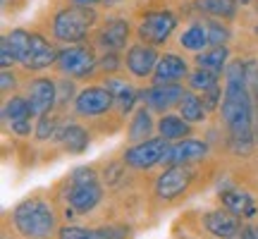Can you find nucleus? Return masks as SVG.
Instances as JSON below:
<instances>
[{"mask_svg":"<svg viewBox=\"0 0 258 239\" xmlns=\"http://www.w3.org/2000/svg\"><path fill=\"white\" fill-rule=\"evenodd\" d=\"M222 119L230 132V146L234 153H249L253 146V98L249 89L246 65L232 63L227 67V82L222 96Z\"/></svg>","mask_w":258,"mask_h":239,"instance_id":"f257e3e1","label":"nucleus"},{"mask_svg":"<svg viewBox=\"0 0 258 239\" xmlns=\"http://www.w3.org/2000/svg\"><path fill=\"white\" fill-rule=\"evenodd\" d=\"M5 38L10 41L15 60L22 63L24 67H29V70H43V67H48L50 63L57 60V53L53 50V46L38 34H29L24 29H15Z\"/></svg>","mask_w":258,"mask_h":239,"instance_id":"f03ea898","label":"nucleus"},{"mask_svg":"<svg viewBox=\"0 0 258 239\" xmlns=\"http://www.w3.org/2000/svg\"><path fill=\"white\" fill-rule=\"evenodd\" d=\"M15 227L29 239H46L55 230V215L46 201L31 199L15 208Z\"/></svg>","mask_w":258,"mask_h":239,"instance_id":"7ed1b4c3","label":"nucleus"},{"mask_svg":"<svg viewBox=\"0 0 258 239\" xmlns=\"http://www.w3.org/2000/svg\"><path fill=\"white\" fill-rule=\"evenodd\" d=\"M96 22V12L82 5H74V8H64L57 12L55 17V36L60 41L67 43H79L86 38L89 29Z\"/></svg>","mask_w":258,"mask_h":239,"instance_id":"20e7f679","label":"nucleus"},{"mask_svg":"<svg viewBox=\"0 0 258 239\" xmlns=\"http://www.w3.org/2000/svg\"><path fill=\"white\" fill-rule=\"evenodd\" d=\"M101 201V184L89 167H79L72 177V192H70V206L77 213L93 211Z\"/></svg>","mask_w":258,"mask_h":239,"instance_id":"39448f33","label":"nucleus"},{"mask_svg":"<svg viewBox=\"0 0 258 239\" xmlns=\"http://www.w3.org/2000/svg\"><path fill=\"white\" fill-rule=\"evenodd\" d=\"M167 141L163 137L160 139H148V141H141L137 146H132L124 151V163L129 167H137V170H146V167L160 163L167 153Z\"/></svg>","mask_w":258,"mask_h":239,"instance_id":"423d86ee","label":"nucleus"},{"mask_svg":"<svg viewBox=\"0 0 258 239\" xmlns=\"http://www.w3.org/2000/svg\"><path fill=\"white\" fill-rule=\"evenodd\" d=\"M177 27V17L172 12H148L141 27H139V36L148 41V43H165L167 36L175 31Z\"/></svg>","mask_w":258,"mask_h":239,"instance_id":"0eeeda50","label":"nucleus"},{"mask_svg":"<svg viewBox=\"0 0 258 239\" xmlns=\"http://www.w3.org/2000/svg\"><path fill=\"white\" fill-rule=\"evenodd\" d=\"M57 65L64 74H72V77H89L96 67V60H93V53L84 46H74L67 48L57 55Z\"/></svg>","mask_w":258,"mask_h":239,"instance_id":"6e6552de","label":"nucleus"},{"mask_svg":"<svg viewBox=\"0 0 258 239\" xmlns=\"http://www.w3.org/2000/svg\"><path fill=\"white\" fill-rule=\"evenodd\" d=\"M112 105V96L108 89H101V86H89L84 89L77 101H74V108L79 115L84 117H96V115H103Z\"/></svg>","mask_w":258,"mask_h":239,"instance_id":"1a4fd4ad","label":"nucleus"},{"mask_svg":"<svg viewBox=\"0 0 258 239\" xmlns=\"http://www.w3.org/2000/svg\"><path fill=\"white\" fill-rule=\"evenodd\" d=\"M189 182H191V170H186L184 165H172L158 177L156 192L160 199H175V196L186 192Z\"/></svg>","mask_w":258,"mask_h":239,"instance_id":"9d476101","label":"nucleus"},{"mask_svg":"<svg viewBox=\"0 0 258 239\" xmlns=\"http://www.w3.org/2000/svg\"><path fill=\"white\" fill-rule=\"evenodd\" d=\"M139 98L146 103L148 108H153V110H167V108H172L175 103H182L184 91H182L177 84H158L153 89L141 91Z\"/></svg>","mask_w":258,"mask_h":239,"instance_id":"9b49d317","label":"nucleus"},{"mask_svg":"<svg viewBox=\"0 0 258 239\" xmlns=\"http://www.w3.org/2000/svg\"><path fill=\"white\" fill-rule=\"evenodd\" d=\"M203 227L220 239H234L241 232L237 215L230 211H211L203 215Z\"/></svg>","mask_w":258,"mask_h":239,"instance_id":"f8f14e48","label":"nucleus"},{"mask_svg":"<svg viewBox=\"0 0 258 239\" xmlns=\"http://www.w3.org/2000/svg\"><path fill=\"white\" fill-rule=\"evenodd\" d=\"M206 153H208L206 144L194 141V139H184V141H177V144L167 148L163 163H167V165H186V163H194V160H201Z\"/></svg>","mask_w":258,"mask_h":239,"instance_id":"ddd939ff","label":"nucleus"},{"mask_svg":"<svg viewBox=\"0 0 258 239\" xmlns=\"http://www.w3.org/2000/svg\"><path fill=\"white\" fill-rule=\"evenodd\" d=\"M31 105H29V98H12L5 105V119H8L10 129L19 134V137H27L31 134Z\"/></svg>","mask_w":258,"mask_h":239,"instance_id":"4468645a","label":"nucleus"},{"mask_svg":"<svg viewBox=\"0 0 258 239\" xmlns=\"http://www.w3.org/2000/svg\"><path fill=\"white\" fill-rule=\"evenodd\" d=\"M55 103V84L48 79H34L29 84V105L38 117H46V112Z\"/></svg>","mask_w":258,"mask_h":239,"instance_id":"2eb2a0df","label":"nucleus"},{"mask_svg":"<svg viewBox=\"0 0 258 239\" xmlns=\"http://www.w3.org/2000/svg\"><path fill=\"white\" fill-rule=\"evenodd\" d=\"M127 67L132 74L146 77L153 67H158V53L151 46H134L127 53Z\"/></svg>","mask_w":258,"mask_h":239,"instance_id":"dca6fc26","label":"nucleus"},{"mask_svg":"<svg viewBox=\"0 0 258 239\" xmlns=\"http://www.w3.org/2000/svg\"><path fill=\"white\" fill-rule=\"evenodd\" d=\"M186 74V63L179 55H163L158 60L156 67V84H177L179 79H184Z\"/></svg>","mask_w":258,"mask_h":239,"instance_id":"f3484780","label":"nucleus"},{"mask_svg":"<svg viewBox=\"0 0 258 239\" xmlns=\"http://www.w3.org/2000/svg\"><path fill=\"white\" fill-rule=\"evenodd\" d=\"M220 199L234 215H241V218L256 215V201L241 189H225V192H220Z\"/></svg>","mask_w":258,"mask_h":239,"instance_id":"a211bd4d","label":"nucleus"},{"mask_svg":"<svg viewBox=\"0 0 258 239\" xmlns=\"http://www.w3.org/2000/svg\"><path fill=\"white\" fill-rule=\"evenodd\" d=\"M127 232L122 227H96V230H86V227H62L60 239H124Z\"/></svg>","mask_w":258,"mask_h":239,"instance_id":"6ab92c4d","label":"nucleus"},{"mask_svg":"<svg viewBox=\"0 0 258 239\" xmlns=\"http://www.w3.org/2000/svg\"><path fill=\"white\" fill-rule=\"evenodd\" d=\"M57 139L70 153H82L84 148L89 146V134L86 129L79 127V125H64L60 132H57Z\"/></svg>","mask_w":258,"mask_h":239,"instance_id":"aec40b11","label":"nucleus"},{"mask_svg":"<svg viewBox=\"0 0 258 239\" xmlns=\"http://www.w3.org/2000/svg\"><path fill=\"white\" fill-rule=\"evenodd\" d=\"M127 34H129L127 22H120V19L108 22V27L101 31V46L108 48V50H117V48L127 43Z\"/></svg>","mask_w":258,"mask_h":239,"instance_id":"412c9836","label":"nucleus"},{"mask_svg":"<svg viewBox=\"0 0 258 239\" xmlns=\"http://www.w3.org/2000/svg\"><path fill=\"white\" fill-rule=\"evenodd\" d=\"M105 89L110 91L112 101L120 103V110L122 112H127L129 108H132V103L137 101V91H134L127 82H122V79H108Z\"/></svg>","mask_w":258,"mask_h":239,"instance_id":"4be33fe9","label":"nucleus"},{"mask_svg":"<svg viewBox=\"0 0 258 239\" xmlns=\"http://www.w3.org/2000/svg\"><path fill=\"white\" fill-rule=\"evenodd\" d=\"M158 129H160V137L165 141H172V139H182L189 134V125H186L184 117H175V115H165L158 122Z\"/></svg>","mask_w":258,"mask_h":239,"instance_id":"5701e85b","label":"nucleus"},{"mask_svg":"<svg viewBox=\"0 0 258 239\" xmlns=\"http://www.w3.org/2000/svg\"><path fill=\"white\" fill-rule=\"evenodd\" d=\"M196 63H199L201 70H208V72H213V74H220L225 63H227V48H222V46L211 48V50H206L203 55L196 57Z\"/></svg>","mask_w":258,"mask_h":239,"instance_id":"b1692460","label":"nucleus"},{"mask_svg":"<svg viewBox=\"0 0 258 239\" xmlns=\"http://www.w3.org/2000/svg\"><path fill=\"white\" fill-rule=\"evenodd\" d=\"M179 43H182L184 48H189V50H203V48L211 43L208 31H206V24H191V27L182 34Z\"/></svg>","mask_w":258,"mask_h":239,"instance_id":"393cba45","label":"nucleus"},{"mask_svg":"<svg viewBox=\"0 0 258 239\" xmlns=\"http://www.w3.org/2000/svg\"><path fill=\"white\" fill-rule=\"evenodd\" d=\"M151 127H153V119H151V112L144 108V110H137V115H134V119H132V127H129V139L132 141H137V144H141V141H148V132H151Z\"/></svg>","mask_w":258,"mask_h":239,"instance_id":"a878e982","label":"nucleus"},{"mask_svg":"<svg viewBox=\"0 0 258 239\" xmlns=\"http://www.w3.org/2000/svg\"><path fill=\"white\" fill-rule=\"evenodd\" d=\"M179 112H182V117L186 122H201L206 117V105L194 93H186L184 98H182V103H179Z\"/></svg>","mask_w":258,"mask_h":239,"instance_id":"bb28decb","label":"nucleus"},{"mask_svg":"<svg viewBox=\"0 0 258 239\" xmlns=\"http://www.w3.org/2000/svg\"><path fill=\"white\" fill-rule=\"evenodd\" d=\"M199 8L211 15H218V17H232L237 5L232 0H199Z\"/></svg>","mask_w":258,"mask_h":239,"instance_id":"cd10ccee","label":"nucleus"},{"mask_svg":"<svg viewBox=\"0 0 258 239\" xmlns=\"http://www.w3.org/2000/svg\"><path fill=\"white\" fill-rule=\"evenodd\" d=\"M189 82H191L194 89H201V91L206 93V91H211V89L218 86V74L208 72V70H196V72L189 77Z\"/></svg>","mask_w":258,"mask_h":239,"instance_id":"c85d7f7f","label":"nucleus"},{"mask_svg":"<svg viewBox=\"0 0 258 239\" xmlns=\"http://www.w3.org/2000/svg\"><path fill=\"white\" fill-rule=\"evenodd\" d=\"M206 31H208V38L211 43H222L227 38V29L218 24V22H206Z\"/></svg>","mask_w":258,"mask_h":239,"instance_id":"c756f323","label":"nucleus"},{"mask_svg":"<svg viewBox=\"0 0 258 239\" xmlns=\"http://www.w3.org/2000/svg\"><path fill=\"white\" fill-rule=\"evenodd\" d=\"M53 129H55V122L53 119H48V117H41V125H38V139H46L53 134Z\"/></svg>","mask_w":258,"mask_h":239,"instance_id":"7c9ffc66","label":"nucleus"},{"mask_svg":"<svg viewBox=\"0 0 258 239\" xmlns=\"http://www.w3.org/2000/svg\"><path fill=\"white\" fill-rule=\"evenodd\" d=\"M12 60H15V53H12V48H10V41L3 38V57H0V63H3V67H10Z\"/></svg>","mask_w":258,"mask_h":239,"instance_id":"2f4dec72","label":"nucleus"},{"mask_svg":"<svg viewBox=\"0 0 258 239\" xmlns=\"http://www.w3.org/2000/svg\"><path fill=\"white\" fill-rule=\"evenodd\" d=\"M3 91H10V89H15V79H12V74L10 72H3Z\"/></svg>","mask_w":258,"mask_h":239,"instance_id":"473e14b6","label":"nucleus"},{"mask_svg":"<svg viewBox=\"0 0 258 239\" xmlns=\"http://www.w3.org/2000/svg\"><path fill=\"white\" fill-rule=\"evenodd\" d=\"M234 239H256V232H253V227H241V232Z\"/></svg>","mask_w":258,"mask_h":239,"instance_id":"72a5a7b5","label":"nucleus"},{"mask_svg":"<svg viewBox=\"0 0 258 239\" xmlns=\"http://www.w3.org/2000/svg\"><path fill=\"white\" fill-rule=\"evenodd\" d=\"M77 5H82V8H89V5H93V3H98V0H74Z\"/></svg>","mask_w":258,"mask_h":239,"instance_id":"f704fd0d","label":"nucleus"},{"mask_svg":"<svg viewBox=\"0 0 258 239\" xmlns=\"http://www.w3.org/2000/svg\"><path fill=\"white\" fill-rule=\"evenodd\" d=\"M232 3H234V5H237V3H241V5H246V3H251V0H232Z\"/></svg>","mask_w":258,"mask_h":239,"instance_id":"c9c22d12","label":"nucleus"},{"mask_svg":"<svg viewBox=\"0 0 258 239\" xmlns=\"http://www.w3.org/2000/svg\"><path fill=\"white\" fill-rule=\"evenodd\" d=\"M253 232H256V239H258V227H253Z\"/></svg>","mask_w":258,"mask_h":239,"instance_id":"e433bc0d","label":"nucleus"}]
</instances>
